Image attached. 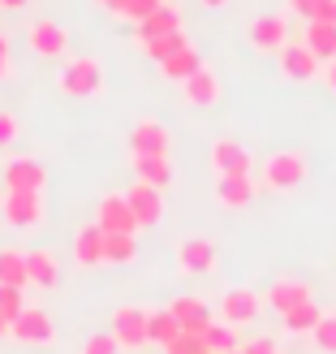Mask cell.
I'll return each instance as SVG.
<instances>
[{
    "label": "cell",
    "mask_w": 336,
    "mask_h": 354,
    "mask_svg": "<svg viewBox=\"0 0 336 354\" xmlns=\"http://www.w3.org/2000/svg\"><path fill=\"white\" fill-rule=\"evenodd\" d=\"M302 177H306V156L297 147H280L259 165V186L268 190H293L302 186Z\"/></svg>",
    "instance_id": "6da1fadb"
},
{
    "label": "cell",
    "mask_w": 336,
    "mask_h": 354,
    "mask_svg": "<svg viewBox=\"0 0 336 354\" xmlns=\"http://www.w3.org/2000/svg\"><path fill=\"white\" fill-rule=\"evenodd\" d=\"M57 91H61V95H74V100L99 95V91H103V65H99L95 57L65 61V69L57 74Z\"/></svg>",
    "instance_id": "7a4b0ae2"
},
{
    "label": "cell",
    "mask_w": 336,
    "mask_h": 354,
    "mask_svg": "<svg viewBox=\"0 0 336 354\" xmlns=\"http://www.w3.org/2000/svg\"><path fill=\"white\" fill-rule=\"evenodd\" d=\"M259 311H263V294H255L250 286H233V290H224V294H220V303H216V320L233 324V328H246V324H255V320H259Z\"/></svg>",
    "instance_id": "3957f363"
},
{
    "label": "cell",
    "mask_w": 336,
    "mask_h": 354,
    "mask_svg": "<svg viewBox=\"0 0 336 354\" xmlns=\"http://www.w3.org/2000/svg\"><path fill=\"white\" fill-rule=\"evenodd\" d=\"M112 337L121 350L151 346V311L147 307H117L112 311Z\"/></svg>",
    "instance_id": "277c9868"
},
{
    "label": "cell",
    "mask_w": 336,
    "mask_h": 354,
    "mask_svg": "<svg viewBox=\"0 0 336 354\" xmlns=\"http://www.w3.org/2000/svg\"><path fill=\"white\" fill-rule=\"evenodd\" d=\"M9 337L17 346H52L57 342V324H52V315L43 307H26L22 315L9 320Z\"/></svg>",
    "instance_id": "5b68a950"
},
{
    "label": "cell",
    "mask_w": 336,
    "mask_h": 354,
    "mask_svg": "<svg viewBox=\"0 0 336 354\" xmlns=\"http://www.w3.org/2000/svg\"><path fill=\"white\" fill-rule=\"evenodd\" d=\"M246 39L255 52H280L289 44V17L285 13H259L250 26H246Z\"/></svg>",
    "instance_id": "8992f818"
},
{
    "label": "cell",
    "mask_w": 336,
    "mask_h": 354,
    "mask_svg": "<svg viewBox=\"0 0 336 354\" xmlns=\"http://www.w3.org/2000/svg\"><path fill=\"white\" fill-rule=\"evenodd\" d=\"M0 212L13 229H34L43 225V194H30V190H5L0 199Z\"/></svg>",
    "instance_id": "52a82bcc"
},
{
    "label": "cell",
    "mask_w": 336,
    "mask_h": 354,
    "mask_svg": "<svg viewBox=\"0 0 336 354\" xmlns=\"http://www.w3.org/2000/svg\"><path fill=\"white\" fill-rule=\"evenodd\" d=\"M177 268L186 277H211L216 272V246H211V238H181L177 242Z\"/></svg>",
    "instance_id": "ba28073f"
},
{
    "label": "cell",
    "mask_w": 336,
    "mask_h": 354,
    "mask_svg": "<svg viewBox=\"0 0 336 354\" xmlns=\"http://www.w3.org/2000/svg\"><path fill=\"white\" fill-rule=\"evenodd\" d=\"M276 57H280V74H285L289 82H315L324 74V61L315 57L306 44H285Z\"/></svg>",
    "instance_id": "9c48e42d"
},
{
    "label": "cell",
    "mask_w": 336,
    "mask_h": 354,
    "mask_svg": "<svg viewBox=\"0 0 336 354\" xmlns=\"http://www.w3.org/2000/svg\"><path fill=\"white\" fill-rule=\"evenodd\" d=\"M263 303H268L276 315H285L293 307H302V303H315V290H310V281H297V277H280L268 286V294H263Z\"/></svg>",
    "instance_id": "30bf717a"
},
{
    "label": "cell",
    "mask_w": 336,
    "mask_h": 354,
    "mask_svg": "<svg viewBox=\"0 0 336 354\" xmlns=\"http://www.w3.org/2000/svg\"><path fill=\"white\" fill-rule=\"evenodd\" d=\"M211 169H216L220 177H228V173L246 177L255 169V156H250L246 143H237V138H216V143H211Z\"/></svg>",
    "instance_id": "8fae6325"
},
{
    "label": "cell",
    "mask_w": 336,
    "mask_h": 354,
    "mask_svg": "<svg viewBox=\"0 0 336 354\" xmlns=\"http://www.w3.org/2000/svg\"><path fill=\"white\" fill-rule=\"evenodd\" d=\"M168 147H172V134H168L164 121H155V117L138 121L130 130V156H168Z\"/></svg>",
    "instance_id": "7c38bea8"
},
{
    "label": "cell",
    "mask_w": 336,
    "mask_h": 354,
    "mask_svg": "<svg viewBox=\"0 0 336 354\" xmlns=\"http://www.w3.org/2000/svg\"><path fill=\"white\" fill-rule=\"evenodd\" d=\"M5 190H30V194H43L48 186V169L39 160H30V156H13V160L5 165Z\"/></svg>",
    "instance_id": "4fadbf2b"
},
{
    "label": "cell",
    "mask_w": 336,
    "mask_h": 354,
    "mask_svg": "<svg viewBox=\"0 0 336 354\" xmlns=\"http://www.w3.org/2000/svg\"><path fill=\"white\" fill-rule=\"evenodd\" d=\"M26 44H30L34 57H65V48H69V30H65L61 22H52V17H39V22H30Z\"/></svg>",
    "instance_id": "5bb4252c"
},
{
    "label": "cell",
    "mask_w": 336,
    "mask_h": 354,
    "mask_svg": "<svg viewBox=\"0 0 336 354\" xmlns=\"http://www.w3.org/2000/svg\"><path fill=\"white\" fill-rule=\"evenodd\" d=\"M126 203H130V212H134L138 229L164 221V190H155V186H147V182H134V186L126 190Z\"/></svg>",
    "instance_id": "9a60e30c"
},
{
    "label": "cell",
    "mask_w": 336,
    "mask_h": 354,
    "mask_svg": "<svg viewBox=\"0 0 336 354\" xmlns=\"http://www.w3.org/2000/svg\"><path fill=\"white\" fill-rule=\"evenodd\" d=\"M95 225L103 234H138V221L126 203V194H103L99 207H95Z\"/></svg>",
    "instance_id": "2e32d148"
},
{
    "label": "cell",
    "mask_w": 336,
    "mask_h": 354,
    "mask_svg": "<svg viewBox=\"0 0 336 354\" xmlns=\"http://www.w3.org/2000/svg\"><path fill=\"white\" fill-rule=\"evenodd\" d=\"M181 95H186L190 109H216V104H220V78H216V69L203 61V69H194V74L181 82Z\"/></svg>",
    "instance_id": "e0dca14e"
},
{
    "label": "cell",
    "mask_w": 336,
    "mask_h": 354,
    "mask_svg": "<svg viewBox=\"0 0 336 354\" xmlns=\"http://www.w3.org/2000/svg\"><path fill=\"white\" fill-rule=\"evenodd\" d=\"M168 311L177 315V324H181V333H207V324L216 320V311H211V303H203L199 294H181V298H172Z\"/></svg>",
    "instance_id": "ac0fdd59"
},
{
    "label": "cell",
    "mask_w": 336,
    "mask_h": 354,
    "mask_svg": "<svg viewBox=\"0 0 336 354\" xmlns=\"http://www.w3.org/2000/svg\"><path fill=\"white\" fill-rule=\"evenodd\" d=\"M259 194V182L250 173L237 177V173H228V177H216V203L224 212H241V207H250V199Z\"/></svg>",
    "instance_id": "d6986e66"
},
{
    "label": "cell",
    "mask_w": 336,
    "mask_h": 354,
    "mask_svg": "<svg viewBox=\"0 0 336 354\" xmlns=\"http://www.w3.org/2000/svg\"><path fill=\"white\" fill-rule=\"evenodd\" d=\"M26 281L34 290H57L61 286V263L52 251H43V246H34V251H26Z\"/></svg>",
    "instance_id": "ffe728a7"
},
{
    "label": "cell",
    "mask_w": 336,
    "mask_h": 354,
    "mask_svg": "<svg viewBox=\"0 0 336 354\" xmlns=\"http://www.w3.org/2000/svg\"><path fill=\"white\" fill-rule=\"evenodd\" d=\"M74 263L78 268H99L103 263V229L91 221L74 234Z\"/></svg>",
    "instance_id": "44dd1931"
},
{
    "label": "cell",
    "mask_w": 336,
    "mask_h": 354,
    "mask_svg": "<svg viewBox=\"0 0 336 354\" xmlns=\"http://www.w3.org/2000/svg\"><path fill=\"white\" fill-rule=\"evenodd\" d=\"M172 30H181V13H177V5H160L155 13H147L143 22H138V30H134V44L155 39V35H172Z\"/></svg>",
    "instance_id": "7402d4cb"
},
{
    "label": "cell",
    "mask_w": 336,
    "mask_h": 354,
    "mask_svg": "<svg viewBox=\"0 0 336 354\" xmlns=\"http://www.w3.org/2000/svg\"><path fill=\"white\" fill-rule=\"evenodd\" d=\"M134 177L155 186V190H168L172 186V160L168 156H134Z\"/></svg>",
    "instance_id": "603a6c76"
},
{
    "label": "cell",
    "mask_w": 336,
    "mask_h": 354,
    "mask_svg": "<svg viewBox=\"0 0 336 354\" xmlns=\"http://www.w3.org/2000/svg\"><path fill=\"white\" fill-rule=\"evenodd\" d=\"M194 69H203V57H199V48L194 44H186V48H177L168 61H160V74L168 78V82H186Z\"/></svg>",
    "instance_id": "cb8c5ba5"
},
{
    "label": "cell",
    "mask_w": 336,
    "mask_h": 354,
    "mask_svg": "<svg viewBox=\"0 0 336 354\" xmlns=\"http://www.w3.org/2000/svg\"><path fill=\"white\" fill-rule=\"evenodd\" d=\"M306 48H310L324 65L336 61V26H332V22H306Z\"/></svg>",
    "instance_id": "d4e9b609"
},
{
    "label": "cell",
    "mask_w": 336,
    "mask_h": 354,
    "mask_svg": "<svg viewBox=\"0 0 336 354\" xmlns=\"http://www.w3.org/2000/svg\"><path fill=\"white\" fill-rule=\"evenodd\" d=\"M0 286H17L26 290V251H13V246H0Z\"/></svg>",
    "instance_id": "484cf974"
},
{
    "label": "cell",
    "mask_w": 336,
    "mask_h": 354,
    "mask_svg": "<svg viewBox=\"0 0 336 354\" xmlns=\"http://www.w3.org/2000/svg\"><path fill=\"white\" fill-rule=\"evenodd\" d=\"M138 238L134 234H103V263H134Z\"/></svg>",
    "instance_id": "4316f807"
},
{
    "label": "cell",
    "mask_w": 336,
    "mask_h": 354,
    "mask_svg": "<svg viewBox=\"0 0 336 354\" xmlns=\"http://www.w3.org/2000/svg\"><path fill=\"white\" fill-rule=\"evenodd\" d=\"M319 307L315 303H302V307H293V311H285L280 315V328L285 333H293V337H302V333H315V324H319Z\"/></svg>",
    "instance_id": "83f0119b"
},
{
    "label": "cell",
    "mask_w": 336,
    "mask_h": 354,
    "mask_svg": "<svg viewBox=\"0 0 336 354\" xmlns=\"http://www.w3.org/2000/svg\"><path fill=\"white\" fill-rule=\"evenodd\" d=\"M177 337H181V324H177V315L168 311V307H160V311H151V346H160V350H168Z\"/></svg>",
    "instance_id": "f1b7e54d"
},
{
    "label": "cell",
    "mask_w": 336,
    "mask_h": 354,
    "mask_svg": "<svg viewBox=\"0 0 336 354\" xmlns=\"http://www.w3.org/2000/svg\"><path fill=\"white\" fill-rule=\"evenodd\" d=\"M186 44H190V39H186V30H172V35H155V39H143L138 48H143L155 65H160V61H168L172 52H177V48H186Z\"/></svg>",
    "instance_id": "f546056e"
},
{
    "label": "cell",
    "mask_w": 336,
    "mask_h": 354,
    "mask_svg": "<svg viewBox=\"0 0 336 354\" xmlns=\"http://www.w3.org/2000/svg\"><path fill=\"white\" fill-rule=\"evenodd\" d=\"M203 346L211 354H228V350H237V328L233 324H224V320H211L207 333H203Z\"/></svg>",
    "instance_id": "4dcf8cb0"
},
{
    "label": "cell",
    "mask_w": 336,
    "mask_h": 354,
    "mask_svg": "<svg viewBox=\"0 0 336 354\" xmlns=\"http://www.w3.org/2000/svg\"><path fill=\"white\" fill-rule=\"evenodd\" d=\"M310 342H315V350H319V354H336V311H324V315H319V324H315Z\"/></svg>",
    "instance_id": "1f68e13d"
},
{
    "label": "cell",
    "mask_w": 336,
    "mask_h": 354,
    "mask_svg": "<svg viewBox=\"0 0 336 354\" xmlns=\"http://www.w3.org/2000/svg\"><path fill=\"white\" fill-rule=\"evenodd\" d=\"M22 311H26L22 290H17V286H0V315H5V320H13V315H22Z\"/></svg>",
    "instance_id": "d6a6232c"
},
{
    "label": "cell",
    "mask_w": 336,
    "mask_h": 354,
    "mask_svg": "<svg viewBox=\"0 0 336 354\" xmlns=\"http://www.w3.org/2000/svg\"><path fill=\"white\" fill-rule=\"evenodd\" d=\"M82 354H121V346H117L112 333H95V337L82 342Z\"/></svg>",
    "instance_id": "836d02e7"
},
{
    "label": "cell",
    "mask_w": 336,
    "mask_h": 354,
    "mask_svg": "<svg viewBox=\"0 0 336 354\" xmlns=\"http://www.w3.org/2000/svg\"><path fill=\"white\" fill-rule=\"evenodd\" d=\"M17 130H22V126H17V117L9 109H0V151H9L17 143Z\"/></svg>",
    "instance_id": "e575fe53"
},
{
    "label": "cell",
    "mask_w": 336,
    "mask_h": 354,
    "mask_svg": "<svg viewBox=\"0 0 336 354\" xmlns=\"http://www.w3.org/2000/svg\"><path fill=\"white\" fill-rule=\"evenodd\" d=\"M164 354H207V346H203L199 333H181V337H177Z\"/></svg>",
    "instance_id": "d590c367"
},
{
    "label": "cell",
    "mask_w": 336,
    "mask_h": 354,
    "mask_svg": "<svg viewBox=\"0 0 336 354\" xmlns=\"http://www.w3.org/2000/svg\"><path fill=\"white\" fill-rule=\"evenodd\" d=\"M241 354H280V346H276L272 337H255V342L241 346Z\"/></svg>",
    "instance_id": "8d00e7d4"
},
{
    "label": "cell",
    "mask_w": 336,
    "mask_h": 354,
    "mask_svg": "<svg viewBox=\"0 0 336 354\" xmlns=\"http://www.w3.org/2000/svg\"><path fill=\"white\" fill-rule=\"evenodd\" d=\"M310 22H332L336 26V0H319V5H315V17Z\"/></svg>",
    "instance_id": "74e56055"
},
{
    "label": "cell",
    "mask_w": 336,
    "mask_h": 354,
    "mask_svg": "<svg viewBox=\"0 0 336 354\" xmlns=\"http://www.w3.org/2000/svg\"><path fill=\"white\" fill-rule=\"evenodd\" d=\"M315 5H319V0H289V9H293V13H302L306 22L315 17Z\"/></svg>",
    "instance_id": "f35d334b"
},
{
    "label": "cell",
    "mask_w": 336,
    "mask_h": 354,
    "mask_svg": "<svg viewBox=\"0 0 336 354\" xmlns=\"http://www.w3.org/2000/svg\"><path fill=\"white\" fill-rule=\"evenodd\" d=\"M324 82L332 86V95H336V61H328V65H324Z\"/></svg>",
    "instance_id": "ab89813d"
},
{
    "label": "cell",
    "mask_w": 336,
    "mask_h": 354,
    "mask_svg": "<svg viewBox=\"0 0 336 354\" xmlns=\"http://www.w3.org/2000/svg\"><path fill=\"white\" fill-rule=\"evenodd\" d=\"M30 0H0V9H9V13H17V9H26Z\"/></svg>",
    "instance_id": "60d3db41"
},
{
    "label": "cell",
    "mask_w": 336,
    "mask_h": 354,
    "mask_svg": "<svg viewBox=\"0 0 336 354\" xmlns=\"http://www.w3.org/2000/svg\"><path fill=\"white\" fill-rule=\"evenodd\" d=\"M0 61H9V35L0 30Z\"/></svg>",
    "instance_id": "b9f144b4"
},
{
    "label": "cell",
    "mask_w": 336,
    "mask_h": 354,
    "mask_svg": "<svg viewBox=\"0 0 336 354\" xmlns=\"http://www.w3.org/2000/svg\"><path fill=\"white\" fill-rule=\"evenodd\" d=\"M199 5H203V9H224L228 0H199Z\"/></svg>",
    "instance_id": "7bdbcfd3"
},
{
    "label": "cell",
    "mask_w": 336,
    "mask_h": 354,
    "mask_svg": "<svg viewBox=\"0 0 336 354\" xmlns=\"http://www.w3.org/2000/svg\"><path fill=\"white\" fill-rule=\"evenodd\" d=\"M9 74H13V65H9V61H0V82H5Z\"/></svg>",
    "instance_id": "ee69618b"
},
{
    "label": "cell",
    "mask_w": 336,
    "mask_h": 354,
    "mask_svg": "<svg viewBox=\"0 0 336 354\" xmlns=\"http://www.w3.org/2000/svg\"><path fill=\"white\" fill-rule=\"evenodd\" d=\"M0 337H9V320H5V315H0Z\"/></svg>",
    "instance_id": "f6af8a7d"
},
{
    "label": "cell",
    "mask_w": 336,
    "mask_h": 354,
    "mask_svg": "<svg viewBox=\"0 0 336 354\" xmlns=\"http://www.w3.org/2000/svg\"><path fill=\"white\" fill-rule=\"evenodd\" d=\"M228 354H241V346H237V350H228Z\"/></svg>",
    "instance_id": "bcb514c9"
},
{
    "label": "cell",
    "mask_w": 336,
    "mask_h": 354,
    "mask_svg": "<svg viewBox=\"0 0 336 354\" xmlns=\"http://www.w3.org/2000/svg\"><path fill=\"white\" fill-rule=\"evenodd\" d=\"M207 354H211V350H207Z\"/></svg>",
    "instance_id": "7dc6e473"
}]
</instances>
